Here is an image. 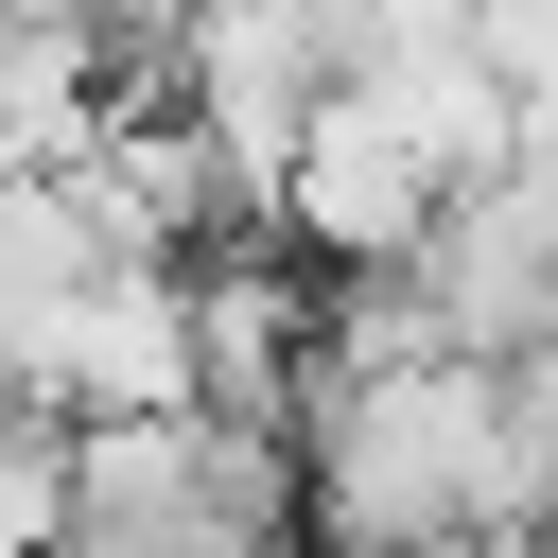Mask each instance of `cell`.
Here are the masks:
<instances>
[{"mask_svg": "<svg viewBox=\"0 0 558 558\" xmlns=\"http://www.w3.org/2000/svg\"><path fill=\"white\" fill-rule=\"evenodd\" d=\"M279 488H296V558H506V541H558L541 488H523V436H506V366H366V384H314L296 436H279Z\"/></svg>", "mask_w": 558, "mask_h": 558, "instance_id": "1", "label": "cell"}, {"mask_svg": "<svg viewBox=\"0 0 558 558\" xmlns=\"http://www.w3.org/2000/svg\"><path fill=\"white\" fill-rule=\"evenodd\" d=\"M506 436H523V488H541V523H558V349L506 366Z\"/></svg>", "mask_w": 558, "mask_h": 558, "instance_id": "2", "label": "cell"}]
</instances>
